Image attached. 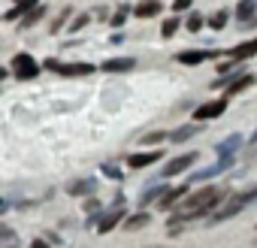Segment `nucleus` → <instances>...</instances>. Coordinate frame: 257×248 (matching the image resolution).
I'll list each match as a JSON object with an SVG mask.
<instances>
[{
	"mask_svg": "<svg viewBox=\"0 0 257 248\" xmlns=\"http://www.w3.org/2000/svg\"><path fill=\"white\" fill-rule=\"evenodd\" d=\"M206 25H209L212 31H221V28L227 25V13H224V10H218L215 16H209V22H206Z\"/></svg>",
	"mask_w": 257,
	"mask_h": 248,
	"instance_id": "nucleus-24",
	"label": "nucleus"
},
{
	"mask_svg": "<svg viewBox=\"0 0 257 248\" xmlns=\"http://www.w3.org/2000/svg\"><path fill=\"white\" fill-rule=\"evenodd\" d=\"M134 67H137L134 58H112V61L100 64V70H106V73H127V70H134Z\"/></svg>",
	"mask_w": 257,
	"mask_h": 248,
	"instance_id": "nucleus-14",
	"label": "nucleus"
},
{
	"mask_svg": "<svg viewBox=\"0 0 257 248\" xmlns=\"http://www.w3.org/2000/svg\"><path fill=\"white\" fill-rule=\"evenodd\" d=\"M191 4H194V0H176V4H173V10H176V13H185Z\"/></svg>",
	"mask_w": 257,
	"mask_h": 248,
	"instance_id": "nucleus-31",
	"label": "nucleus"
},
{
	"mask_svg": "<svg viewBox=\"0 0 257 248\" xmlns=\"http://www.w3.org/2000/svg\"><path fill=\"white\" fill-rule=\"evenodd\" d=\"M176 31H179V19H176V16H173V19H167V22L161 25V37H173Z\"/></svg>",
	"mask_w": 257,
	"mask_h": 248,
	"instance_id": "nucleus-25",
	"label": "nucleus"
},
{
	"mask_svg": "<svg viewBox=\"0 0 257 248\" xmlns=\"http://www.w3.org/2000/svg\"><path fill=\"white\" fill-rule=\"evenodd\" d=\"M31 248H49V242H46V239H34Z\"/></svg>",
	"mask_w": 257,
	"mask_h": 248,
	"instance_id": "nucleus-36",
	"label": "nucleus"
},
{
	"mask_svg": "<svg viewBox=\"0 0 257 248\" xmlns=\"http://www.w3.org/2000/svg\"><path fill=\"white\" fill-rule=\"evenodd\" d=\"M167 140V134L164 131H155V134H146L143 137V146H158V143H164Z\"/></svg>",
	"mask_w": 257,
	"mask_h": 248,
	"instance_id": "nucleus-26",
	"label": "nucleus"
},
{
	"mask_svg": "<svg viewBox=\"0 0 257 248\" xmlns=\"http://www.w3.org/2000/svg\"><path fill=\"white\" fill-rule=\"evenodd\" d=\"M185 197H188V185H182V188H176V191H167V194L161 197V203H158V206H161L164 212H170V209H173L176 203H182Z\"/></svg>",
	"mask_w": 257,
	"mask_h": 248,
	"instance_id": "nucleus-15",
	"label": "nucleus"
},
{
	"mask_svg": "<svg viewBox=\"0 0 257 248\" xmlns=\"http://www.w3.org/2000/svg\"><path fill=\"white\" fill-rule=\"evenodd\" d=\"M85 25H88V16H79V19L70 25V31H79V28H85Z\"/></svg>",
	"mask_w": 257,
	"mask_h": 248,
	"instance_id": "nucleus-32",
	"label": "nucleus"
},
{
	"mask_svg": "<svg viewBox=\"0 0 257 248\" xmlns=\"http://www.w3.org/2000/svg\"><path fill=\"white\" fill-rule=\"evenodd\" d=\"M197 152H185V155H179V158H173V161H167L164 164V176L170 179V176H179V173H185V170H191L194 164H197Z\"/></svg>",
	"mask_w": 257,
	"mask_h": 248,
	"instance_id": "nucleus-3",
	"label": "nucleus"
},
{
	"mask_svg": "<svg viewBox=\"0 0 257 248\" xmlns=\"http://www.w3.org/2000/svg\"><path fill=\"white\" fill-rule=\"evenodd\" d=\"M218 55H221V52H212V49H191V52H179V55H176V61H179V64L194 67V64L212 61V58H218Z\"/></svg>",
	"mask_w": 257,
	"mask_h": 248,
	"instance_id": "nucleus-7",
	"label": "nucleus"
},
{
	"mask_svg": "<svg viewBox=\"0 0 257 248\" xmlns=\"http://www.w3.org/2000/svg\"><path fill=\"white\" fill-rule=\"evenodd\" d=\"M19 16H22V10H19V7H13V10H10V13H7V22H16V19H19Z\"/></svg>",
	"mask_w": 257,
	"mask_h": 248,
	"instance_id": "nucleus-33",
	"label": "nucleus"
},
{
	"mask_svg": "<svg viewBox=\"0 0 257 248\" xmlns=\"http://www.w3.org/2000/svg\"><path fill=\"white\" fill-rule=\"evenodd\" d=\"M224 188H218V185H206V188H200V191H194V194H188L179 206V215H176V221H191V218H200V215H206V212H215L221 203H224Z\"/></svg>",
	"mask_w": 257,
	"mask_h": 248,
	"instance_id": "nucleus-1",
	"label": "nucleus"
},
{
	"mask_svg": "<svg viewBox=\"0 0 257 248\" xmlns=\"http://www.w3.org/2000/svg\"><path fill=\"white\" fill-rule=\"evenodd\" d=\"M85 212H100V203H97V200H88V203H85Z\"/></svg>",
	"mask_w": 257,
	"mask_h": 248,
	"instance_id": "nucleus-35",
	"label": "nucleus"
},
{
	"mask_svg": "<svg viewBox=\"0 0 257 248\" xmlns=\"http://www.w3.org/2000/svg\"><path fill=\"white\" fill-rule=\"evenodd\" d=\"M158 158H164V152H137V155L127 158V167H131V170H143V167H152Z\"/></svg>",
	"mask_w": 257,
	"mask_h": 248,
	"instance_id": "nucleus-10",
	"label": "nucleus"
},
{
	"mask_svg": "<svg viewBox=\"0 0 257 248\" xmlns=\"http://www.w3.org/2000/svg\"><path fill=\"white\" fill-rule=\"evenodd\" d=\"M257 200V188L254 191H248V194H236V197H227L215 212H212V224H218V221H227V218H233L236 212H242L248 203H254Z\"/></svg>",
	"mask_w": 257,
	"mask_h": 248,
	"instance_id": "nucleus-2",
	"label": "nucleus"
},
{
	"mask_svg": "<svg viewBox=\"0 0 257 248\" xmlns=\"http://www.w3.org/2000/svg\"><path fill=\"white\" fill-rule=\"evenodd\" d=\"M233 67H236V61H224V64H218V76H227Z\"/></svg>",
	"mask_w": 257,
	"mask_h": 248,
	"instance_id": "nucleus-28",
	"label": "nucleus"
},
{
	"mask_svg": "<svg viewBox=\"0 0 257 248\" xmlns=\"http://www.w3.org/2000/svg\"><path fill=\"white\" fill-rule=\"evenodd\" d=\"M13 73H16L19 79H34V76L40 73V67H37V61H34L31 55H16V58H13Z\"/></svg>",
	"mask_w": 257,
	"mask_h": 248,
	"instance_id": "nucleus-6",
	"label": "nucleus"
},
{
	"mask_svg": "<svg viewBox=\"0 0 257 248\" xmlns=\"http://www.w3.org/2000/svg\"><path fill=\"white\" fill-rule=\"evenodd\" d=\"M67 191H70L73 197H85V194L97 191V182H91V179H82V182H73V185H67Z\"/></svg>",
	"mask_w": 257,
	"mask_h": 248,
	"instance_id": "nucleus-16",
	"label": "nucleus"
},
{
	"mask_svg": "<svg viewBox=\"0 0 257 248\" xmlns=\"http://www.w3.org/2000/svg\"><path fill=\"white\" fill-rule=\"evenodd\" d=\"M103 173H106V176H112V179H121V170H118V167H112V164H103Z\"/></svg>",
	"mask_w": 257,
	"mask_h": 248,
	"instance_id": "nucleus-29",
	"label": "nucleus"
},
{
	"mask_svg": "<svg viewBox=\"0 0 257 248\" xmlns=\"http://www.w3.org/2000/svg\"><path fill=\"white\" fill-rule=\"evenodd\" d=\"M251 85H254V76H251V73H245L242 79H236V82L227 88V97H233V94H239V91H245V88H251Z\"/></svg>",
	"mask_w": 257,
	"mask_h": 248,
	"instance_id": "nucleus-18",
	"label": "nucleus"
},
{
	"mask_svg": "<svg viewBox=\"0 0 257 248\" xmlns=\"http://www.w3.org/2000/svg\"><path fill=\"white\" fill-rule=\"evenodd\" d=\"M46 70H55V73H61V76H88V73H94L91 64H61V61H55V58L46 61Z\"/></svg>",
	"mask_w": 257,
	"mask_h": 248,
	"instance_id": "nucleus-4",
	"label": "nucleus"
},
{
	"mask_svg": "<svg viewBox=\"0 0 257 248\" xmlns=\"http://www.w3.org/2000/svg\"><path fill=\"white\" fill-rule=\"evenodd\" d=\"M227 55H230L233 61H248V58H254V55H257V40H245V43L233 46Z\"/></svg>",
	"mask_w": 257,
	"mask_h": 248,
	"instance_id": "nucleus-13",
	"label": "nucleus"
},
{
	"mask_svg": "<svg viewBox=\"0 0 257 248\" xmlns=\"http://www.w3.org/2000/svg\"><path fill=\"white\" fill-rule=\"evenodd\" d=\"M230 167H233V155H227V158L215 161L212 167H206V170L194 173V176H191V182H203V179H212V176H218V173H224V170H230Z\"/></svg>",
	"mask_w": 257,
	"mask_h": 248,
	"instance_id": "nucleus-8",
	"label": "nucleus"
},
{
	"mask_svg": "<svg viewBox=\"0 0 257 248\" xmlns=\"http://www.w3.org/2000/svg\"><path fill=\"white\" fill-rule=\"evenodd\" d=\"M239 146H242V137L236 134V137H227L224 143H218V146H215V152H218L221 158H227V155H233V149H239Z\"/></svg>",
	"mask_w": 257,
	"mask_h": 248,
	"instance_id": "nucleus-17",
	"label": "nucleus"
},
{
	"mask_svg": "<svg viewBox=\"0 0 257 248\" xmlns=\"http://www.w3.org/2000/svg\"><path fill=\"white\" fill-rule=\"evenodd\" d=\"M131 13H134L131 7H127V4H121V10L112 16V28H124V22H127V16H131Z\"/></svg>",
	"mask_w": 257,
	"mask_h": 248,
	"instance_id": "nucleus-22",
	"label": "nucleus"
},
{
	"mask_svg": "<svg viewBox=\"0 0 257 248\" xmlns=\"http://www.w3.org/2000/svg\"><path fill=\"white\" fill-rule=\"evenodd\" d=\"M254 10H257L254 0H239V7H236V19H239V25H242V28H248V25H254V22H257Z\"/></svg>",
	"mask_w": 257,
	"mask_h": 248,
	"instance_id": "nucleus-12",
	"label": "nucleus"
},
{
	"mask_svg": "<svg viewBox=\"0 0 257 248\" xmlns=\"http://www.w3.org/2000/svg\"><path fill=\"white\" fill-rule=\"evenodd\" d=\"M197 134V128H194V124H185V128H179L173 137H170V143H185V140H191Z\"/></svg>",
	"mask_w": 257,
	"mask_h": 248,
	"instance_id": "nucleus-20",
	"label": "nucleus"
},
{
	"mask_svg": "<svg viewBox=\"0 0 257 248\" xmlns=\"http://www.w3.org/2000/svg\"><path fill=\"white\" fill-rule=\"evenodd\" d=\"M164 194H167L164 188H152V191H143V197H140V206H149V203H155V200L161 203V197H164Z\"/></svg>",
	"mask_w": 257,
	"mask_h": 248,
	"instance_id": "nucleus-21",
	"label": "nucleus"
},
{
	"mask_svg": "<svg viewBox=\"0 0 257 248\" xmlns=\"http://www.w3.org/2000/svg\"><path fill=\"white\" fill-rule=\"evenodd\" d=\"M146 224H149V212H140V215H131V218L124 221V230H140Z\"/></svg>",
	"mask_w": 257,
	"mask_h": 248,
	"instance_id": "nucleus-19",
	"label": "nucleus"
},
{
	"mask_svg": "<svg viewBox=\"0 0 257 248\" xmlns=\"http://www.w3.org/2000/svg\"><path fill=\"white\" fill-rule=\"evenodd\" d=\"M19 10H22V13H31V10H37V0H19Z\"/></svg>",
	"mask_w": 257,
	"mask_h": 248,
	"instance_id": "nucleus-30",
	"label": "nucleus"
},
{
	"mask_svg": "<svg viewBox=\"0 0 257 248\" xmlns=\"http://www.w3.org/2000/svg\"><path fill=\"white\" fill-rule=\"evenodd\" d=\"M121 221H124V206H118V209L100 215V221H97V233H109V230H115Z\"/></svg>",
	"mask_w": 257,
	"mask_h": 248,
	"instance_id": "nucleus-9",
	"label": "nucleus"
},
{
	"mask_svg": "<svg viewBox=\"0 0 257 248\" xmlns=\"http://www.w3.org/2000/svg\"><path fill=\"white\" fill-rule=\"evenodd\" d=\"M43 13H46L43 7H37V10H31V13H28V16L22 19V28H34V25H37V22L43 19Z\"/></svg>",
	"mask_w": 257,
	"mask_h": 248,
	"instance_id": "nucleus-23",
	"label": "nucleus"
},
{
	"mask_svg": "<svg viewBox=\"0 0 257 248\" xmlns=\"http://www.w3.org/2000/svg\"><path fill=\"white\" fill-rule=\"evenodd\" d=\"M185 25H188V31H191V34H197V31L203 28V16H197V13H194V16H191Z\"/></svg>",
	"mask_w": 257,
	"mask_h": 248,
	"instance_id": "nucleus-27",
	"label": "nucleus"
},
{
	"mask_svg": "<svg viewBox=\"0 0 257 248\" xmlns=\"http://www.w3.org/2000/svg\"><path fill=\"white\" fill-rule=\"evenodd\" d=\"M67 16H70V10H64V13H61V16H58V22H55V25H52V31H58V28H61V25H64V19H67Z\"/></svg>",
	"mask_w": 257,
	"mask_h": 248,
	"instance_id": "nucleus-34",
	"label": "nucleus"
},
{
	"mask_svg": "<svg viewBox=\"0 0 257 248\" xmlns=\"http://www.w3.org/2000/svg\"><path fill=\"white\" fill-rule=\"evenodd\" d=\"M158 13H164V4H161V0H140V4L134 7V16H137V19H155Z\"/></svg>",
	"mask_w": 257,
	"mask_h": 248,
	"instance_id": "nucleus-11",
	"label": "nucleus"
},
{
	"mask_svg": "<svg viewBox=\"0 0 257 248\" xmlns=\"http://www.w3.org/2000/svg\"><path fill=\"white\" fill-rule=\"evenodd\" d=\"M224 109H227V97H221V100H209V103H203L200 109H194V121H212V118H221Z\"/></svg>",
	"mask_w": 257,
	"mask_h": 248,
	"instance_id": "nucleus-5",
	"label": "nucleus"
}]
</instances>
